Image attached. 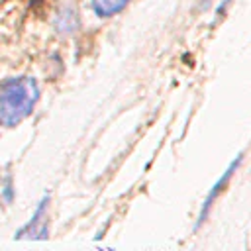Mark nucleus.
I'll return each mask as SVG.
<instances>
[{
	"label": "nucleus",
	"mask_w": 251,
	"mask_h": 251,
	"mask_svg": "<svg viewBox=\"0 0 251 251\" xmlns=\"http://www.w3.org/2000/svg\"><path fill=\"white\" fill-rule=\"evenodd\" d=\"M37 100L35 82L29 78H10L0 84V124L16 126L33 108Z\"/></svg>",
	"instance_id": "nucleus-1"
},
{
	"label": "nucleus",
	"mask_w": 251,
	"mask_h": 251,
	"mask_svg": "<svg viewBox=\"0 0 251 251\" xmlns=\"http://www.w3.org/2000/svg\"><path fill=\"white\" fill-rule=\"evenodd\" d=\"M129 0H92V8L98 16L106 18V16H114L116 12H120Z\"/></svg>",
	"instance_id": "nucleus-2"
},
{
	"label": "nucleus",
	"mask_w": 251,
	"mask_h": 251,
	"mask_svg": "<svg viewBox=\"0 0 251 251\" xmlns=\"http://www.w3.org/2000/svg\"><path fill=\"white\" fill-rule=\"evenodd\" d=\"M76 27V16L71 8L63 10L61 12V24H59V29H65V33H71L73 29Z\"/></svg>",
	"instance_id": "nucleus-3"
}]
</instances>
